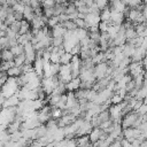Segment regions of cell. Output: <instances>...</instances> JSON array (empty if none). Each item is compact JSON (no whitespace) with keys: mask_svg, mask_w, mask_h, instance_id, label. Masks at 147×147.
<instances>
[{"mask_svg":"<svg viewBox=\"0 0 147 147\" xmlns=\"http://www.w3.org/2000/svg\"><path fill=\"white\" fill-rule=\"evenodd\" d=\"M139 116H140V115H139L137 111H134V110H132V111L127 113L126 115H124V116H123V119H122L121 126H122L123 129L133 127V125H134L136 121L139 118Z\"/></svg>","mask_w":147,"mask_h":147,"instance_id":"1","label":"cell"},{"mask_svg":"<svg viewBox=\"0 0 147 147\" xmlns=\"http://www.w3.org/2000/svg\"><path fill=\"white\" fill-rule=\"evenodd\" d=\"M85 22H86V25H87V29L90 26H98L99 23H100V15H96V14H93V13H87L84 17Z\"/></svg>","mask_w":147,"mask_h":147,"instance_id":"2","label":"cell"},{"mask_svg":"<svg viewBox=\"0 0 147 147\" xmlns=\"http://www.w3.org/2000/svg\"><path fill=\"white\" fill-rule=\"evenodd\" d=\"M111 11V15H110V21L113 24L115 25H121L123 24V22L125 21V16L123 13L121 11H116V10H110Z\"/></svg>","mask_w":147,"mask_h":147,"instance_id":"3","label":"cell"},{"mask_svg":"<svg viewBox=\"0 0 147 147\" xmlns=\"http://www.w3.org/2000/svg\"><path fill=\"white\" fill-rule=\"evenodd\" d=\"M23 16H24V20H26L28 22H31L32 18L34 17V10H33V8L31 6H24Z\"/></svg>","mask_w":147,"mask_h":147,"instance_id":"4","label":"cell"},{"mask_svg":"<svg viewBox=\"0 0 147 147\" xmlns=\"http://www.w3.org/2000/svg\"><path fill=\"white\" fill-rule=\"evenodd\" d=\"M110 15H111L110 9L108 7H106L100 11V20L103 21V22H109L110 21Z\"/></svg>","mask_w":147,"mask_h":147,"instance_id":"5","label":"cell"},{"mask_svg":"<svg viewBox=\"0 0 147 147\" xmlns=\"http://www.w3.org/2000/svg\"><path fill=\"white\" fill-rule=\"evenodd\" d=\"M71 59H72V54L69 53V52H65L60 57V64H69L70 61H71Z\"/></svg>","mask_w":147,"mask_h":147,"instance_id":"6","label":"cell"},{"mask_svg":"<svg viewBox=\"0 0 147 147\" xmlns=\"http://www.w3.org/2000/svg\"><path fill=\"white\" fill-rule=\"evenodd\" d=\"M61 24H62L67 30H76V29H77V25H76L75 21H72V20H67V21L62 22Z\"/></svg>","mask_w":147,"mask_h":147,"instance_id":"7","label":"cell"},{"mask_svg":"<svg viewBox=\"0 0 147 147\" xmlns=\"http://www.w3.org/2000/svg\"><path fill=\"white\" fill-rule=\"evenodd\" d=\"M108 2H109V0H95V5L100 10L108 7Z\"/></svg>","mask_w":147,"mask_h":147,"instance_id":"8","label":"cell"},{"mask_svg":"<svg viewBox=\"0 0 147 147\" xmlns=\"http://www.w3.org/2000/svg\"><path fill=\"white\" fill-rule=\"evenodd\" d=\"M75 23H76L77 28H79V29H87V25H86V22L84 18H76Z\"/></svg>","mask_w":147,"mask_h":147,"instance_id":"9","label":"cell"},{"mask_svg":"<svg viewBox=\"0 0 147 147\" xmlns=\"http://www.w3.org/2000/svg\"><path fill=\"white\" fill-rule=\"evenodd\" d=\"M137 113L140 115V116H142V115H145V114H147V106L145 105V103H142L141 106H140V108L137 110Z\"/></svg>","mask_w":147,"mask_h":147,"instance_id":"10","label":"cell"},{"mask_svg":"<svg viewBox=\"0 0 147 147\" xmlns=\"http://www.w3.org/2000/svg\"><path fill=\"white\" fill-rule=\"evenodd\" d=\"M142 1L141 0H129V7H131V8H136L138 5H140Z\"/></svg>","mask_w":147,"mask_h":147,"instance_id":"11","label":"cell"},{"mask_svg":"<svg viewBox=\"0 0 147 147\" xmlns=\"http://www.w3.org/2000/svg\"><path fill=\"white\" fill-rule=\"evenodd\" d=\"M55 5V0H44L42 7H53Z\"/></svg>","mask_w":147,"mask_h":147,"instance_id":"12","label":"cell"},{"mask_svg":"<svg viewBox=\"0 0 147 147\" xmlns=\"http://www.w3.org/2000/svg\"><path fill=\"white\" fill-rule=\"evenodd\" d=\"M141 64H142L144 69L146 70V69H147V53H146V54H145V56L142 57V60H141Z\"/></svg>","mask_w":147,"mask_h":147,"instance_id":"13","label":"cell"},{"mask_svg":"<svg viewBox=\"0 0 147 147\" xmlns=\"http://www.w3.org/2000/svg\"><path fill=\"white\" fill-rule=\"evenodd\" d=\"M140 37H144V38H147V26L145 28V30H144V32L140 34Z\"/></svg>","mask_w":147,"mask_h":147,"instance_id":"14","label":"cell"},{"mask_svg":"<svg viewBox=\"0 0 147 147\" xmlns=\"http://www.w3.org/2000/svg\"><path fill=\"white\" fill-rule=\"evenodd\" d=\"M68 0H55V3H65Z\"/></svg>","mask_w":147,"mask_h":147,"instance_id":"15","label":"cell"},{"mask_svg":"<svg viewBox=\"0 0 147 147\" xmlns=\"http://www.w3.org/2000/svg\"><path fill=\"white\" fill-rule=\"evenodd\" d=\"M145 105H146V106H147V102H146V103H145Z\"/></svg>","mask_w":147,"mask_h":147,"instance_id":"16","label":"cell"},{"mask_svg":"<svg viewBox=\"0 0 147 147\" xmlns=\"http://www.w3.org/2000/svg\"><path fill=\"white\" fill-rule=\"evenodd\" d=\"M146 79H147V77H146Z\"/></svg>","mask_w":147,"mask_h":147,"instance_id":"17","label":"cell"}]
</instances>
